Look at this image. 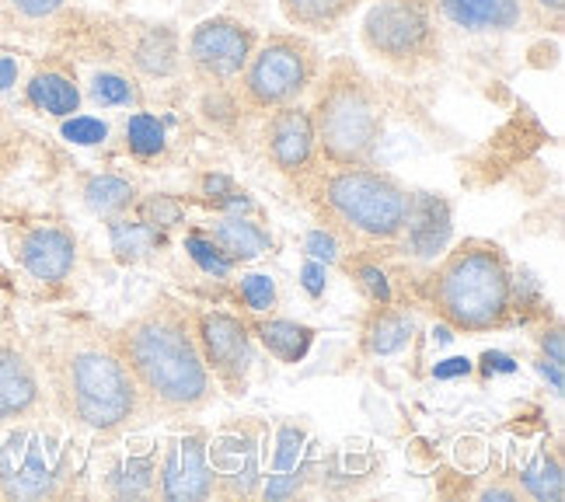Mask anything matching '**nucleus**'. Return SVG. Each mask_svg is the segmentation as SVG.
<instances>
[{
  "instance_id": "39",
  "label": "nucleus",
  "mask_w": 565,
  "mask_h": 502,
  "mask_svg": "<svg viewBox=\"0 0 565 502\" xmlns=\"http://www.w3.org/2000/svg\"><path fill=\"white\" fill-rule=\"evenodd\" d=\"M234 113H237L234 102H231L227 95H221V92H213V95L203 98V116H206L210 122H231Z\"/></svg>"
},
{
  "instance_id": "31",
  "label": "nucleus",
  "mask_w": 565,
  "mask_h": 502,
  "mask_svg": "<svg viewBox=\"0 0 565 502\" xmlns=\"http://www.w3.org/2000/svg\"><path fill=\"white\" fill-rule=\"evenodd\" d=\"M185 252L189 258L200 266L206 276H216V279H224L231 273V258L213 245V237H203V234H189L185 237Z\"/></svg>"
},
{
  "instance_id": "32",
  "label": "nucleus",
  "mask_w": 565,
  "mask_h": 502,
  "mask_svg": "<svg viewBox=\"0 0 565 502\" xmlns=\"http://www.w3.org/2000/svg\"><path fill=\"white\" fill-rule=\"evenodd\" d=\"M92 102L102 108H119L137 102V87L119 74H95L92 77Z\"/></svg>"
},
{
  "instance_id": "8",
  "label": "nucleus",
  "mask_w": 565,
  "mask_h": 502,
  "mask_svg": "<svg viewBox=\"0 0 565 502\" xmlns=\"http://www.w3.org/2000/svg\"><path fill=\"white\" fill-rule=\"evenodd\" d=\"M63 478V447L50 429H14L0 447V495L46 499Z\"/></svg>"
},
{
  "instance_id": "20",
  "label": "nucleus",
  "mask_w": 565,
  "mask_h": 502,
  "mask_svg": "<svg viewBox=\"0 0 565 502\" xmlns=\"http://www.w3.org/2000/svg\"><path fill=\"white\" fill-rule=\"evenodd\" d=\"M412 332H416V321L405 311H395L391 303H381L377 314L363 329V349L371 356H395L412 342Z\"/></svg>"
},
{
  "instance_id": "44",
  "label": "nucleus",
  "mask_w": 565,
  "mask_h": 502,
  "mask_svg": "<svg viewBox=\"0 0 565 502\" xmlns=\"http://www.w3.org/2000/svg\"><path fill=\"white\" fill-rule=\"evenodd\" d=\"M537 370H541V377H545V381L552 384L555 395H562V387H565V381H562V363H552V360H537Z\"/></svg>"
},
{
  "instance_id": "47",
  "label": "nucleus",
  "mask_w": 565,
  "mask_h": 502,
  "mask_svg": "<svg viewBox=\"0 0 565 502\" xmlns=\"http://www.w3.org/2000/svg\"><path fill=\"white\" fill-rule=\"evenodd\" d=\"M534 4L541 8V11H545V14H562V8H565V0H534Z\"/></svg>"
},
{
  "instance_id": "34",
  "label": "nucleus",
  "mask_w": 565,
  "mask_h": 502,
  "mask_svg": "<svg viewBox=\"0 0 565 502\" xmlns=\"http://www.w3.org/2000/svg\"><path fill=\"white\" fill-rule=\"evenodd\" d=\"M242 300L248 303V311L266 314L276 308V282L266 273H252L242 279Z\"/></svg>"
},
{
  "instance_id": "26",
  "label": "nucleus",
  "mask_w": 565,
  "mask_h": 502,
  "mask_svg": "<svg viewBox=\"0 0 565 502\" xmlns=\"http://www.w3.org/2000/svg\"><path fill=\"white\" fill-rule=\"evenodd\" d=\"M108 242H113V252L126 261L147 258L150 252H158L161 245V231H154L143 221H116L108 227Z\"/></svg>"
},
{
  "instance_id": "5",
  "label": "nucleus",
  "mask_w": 565,
  "mask_h": 502,
  "mask_svg": "<svg viewBox=\"0 0 565 502\" xmlns=\"http://www.w3.org/2000/svg\"><path fill=\"white\" fill-rule=\"evenodd\" d=\"M321 200L339 221L374 242H391L405 231L412 195L391 179L363 164L339 168L321 182Z\"/></svg>"
},
{
  "instance_id": "28",
  "label": "nucleus",
  "mask_w": 565,
  "mask_h": 502,
  "mask_svg": "<svg viewBox=\"0 0 565 502\" xmlns=\"http://www.w3.org/2000/svg\"><path fill=\"white\" fill-rule=\"evenodd\" d=\"M524 489L534 495V499H541V502H558L562 499V464L555 461V457H548V453H541L537 461L524 471Z\"/></svg>"
},
{
  "instance_id": "33",
  "label": "nucleus",
  "mask_w": 565,
  "mask_h": 502,
  "mask_svg": "<svg viewBox=\"0 0 565 502\" xmlns=\"http://www.w3.org/2000/svg\"><path fill=\"white\" fill-rule=\"evenodd\" d=\"M60 133L63 140H71L77 147H98L108 140V126L95 116H74V119L67 116V122L60 126Z\"/></svg>"
},
{
  "instance_id": "23",
  "label": "nucleus",
  "mask_w": 565,
  "mask_h": 502,
  "mask_svg": "<svg viewBox=\"0 0 565 502\" xmlns=\"http://www.w3.org/2000/svg\"><path fill=\"white\" fill-rule=\"evenodd\" d=\"M360 0H279L282 18L297 29H315V32H329L332 25L350 14Z\"/></svg>"
},
{
  "instance_id": "37",
  "label": "nucleus",
  "mask_w": 565,
  "mask_h": 502,
  "mask_svg": "<svg viewBox=\"0 0 565 502\" xmlns=\"http://www.w3.org/2000/svg\"><path fill=\"white\" fill-rule=\"evenodd\" d=\"M303 252H308L315 261H321V266H332V261H339V237L332 231L324 227H315L308 237H303Z\"/></svg>"
},
{
  "instance_id": "41",
  "label": "nucleus",
  "mask_w": 565,
  "mask_h": 502,
  "mask_svg": "<svg viewBox=\"0 0 565 502\" xmlns=\"http://www.w3.org/2000/svg\"><path fill=\"white\" fill-rule=\"evenodd\" d=\"M300 276H303V290H308L311 297H321L324 293V266L321 261H308V266L300 269Z\"/></svg>"
},
{
  "instance_id": "48",
  "label": "nucleus",
  "mask_w": 565,
  "mask_h": 502,
  "mask_svg": "<svg viewBox=\"0 0 565 502\" xmlns=\"http://www.w3.org/2000/svg\"><path fill=\"white\" fill-rule=\"evenodd\" d=\"M482 499H516L510 489H489V492H482Z\"/></svg>"
},
{
  "instance_id": "22",
  "label": "nucleus",
  "mask_w": 565,
  "mask_h": 502,
  "mask_svg": "<svg viewBox=\"0 0 565 502\" xmlns=\"http://www.w3.org/2000/svg\"><path fill=\"white\" fill-rule=\"evenodd\" d=\"M29 102L39 108V113L56 116V119H67L77 113L81 105V92L71 77H63L56 71H42L29 81Z\"/></svg>"
},
{
  "instance_id": "21",
  "label": "nucleus",
  "mask_w": 565,
  "mask_h": 502,
  "mask_svg": "<svg viewBox=\"0 0 565 502\" xmlns=\"http://www.w3.org/2000/svg\"><path fill=\"white\" fill-rule=\"evenodd\" d=\"M255 335L263 339V345L279 360V363H300L308 356V349L315 342V329L300 321H287V318H269L255 324Z\"/></svg>"
},
{
  "instance_id": "13",
  "label": "nucleus",
  "mask_w": 565,
  "mask_h": 502,
  "mask_svg": "<svg viewBox=\"0 0 565 502\" xmlns=\"http://www.w3.org/2000/svg\"><path fill=\"white\" fill-rule=\"evenodd\" d=\"M14 258L39 282H63L77 261V242L67 227L39 224L14 237Z\"/></svg>"
},
{
  "instance_id": "4",
  "label": "nucleus",
  "mask_w": 565,
  "mask_h": 502,
  "mask_svg": "<svg viewBox=\"0 0 565 502\" xmlns=\"http://www.w3.org/2000/svg\"><path fill=\"white\" fill-rule=\"evenodd\" d=\"M315 147L335 168L366 164L384 133V102L353 60H332L311 108Z\"/></svg>"
},
{
  "instance_id": "24",
  "label": "nucleus",
  "mask_w": 565,
  "mask_h": 502,
  "mask_svg": "<svg viewBox=\"0 0 565 502\" xmlns=\"http://www.w3.org/2000/svg\"><path fill=\"white\" fill-rule=\"evenodd\" d=\"M134 200H137V189L126 179H119V174H95V179H88V185H84V203L98 216H116Z\"/></svg>"
},
{
  "instance_id": "36",
  "label": "nucleus",
  "mask_w": 565,
  "mask_h": 502,
  "mask_svg": "<svg viewBox=\"0 0 565 502\" xmlns=\"http://www.w3.org/2000/svg\"><path fill=\"white\" fill-rule=\"evenodd\" d=\"M258 485H263V499H269V502L294 499L303 489V474H300V468L297 471H269L266 482H258Z\"/></svg>"
},
{
  "instance_id": "40",
  "label": "nucleus",
  "mask_w": 565,
  "mask_h": 502,
  "mask_svg": "<svg viewBox=\"0 0 565 502\" xmlns=\"http://www.w3.org/2000/svg\"><path fill=\"white\" fill-rule=\"evenodd\" d=\"M468 374H471V360H465V356H450L433 366V377L437 381H454V377H468Z\"/></svg>"
},
{
  "instance_id": "12",
  "label": "nucleus",
  "mask_w": 565,
  "mask_h": 502,
  "mask_svg": "<svg viewBox=\"0 0 565 502\" xmlns=\"http://www.w3.org/2000/svg\"><path fill=\"white\" fill-rule=\"evenodd\" d=\"M213 495V471L206 461V432L171 436L161 457V499L203 502Z\"/></svg>"
},
{
  "instance_id": "42",
  "label": "nucleus",
  "mask_w": 565,
  "mask_h": 502,
  "mask_svg": "<svg viewBox=\"0 0 565 502\" xmlns=\"http://www.w3.org/2000/svg\"><path fill=\"white\" fill-rule=\"evenodd\" d=\"M513 370H516V363L507 353H486L482 356V374L486 377H492V374H513Z\"/></svg>"
},
{
  "instance_id": "46",
  "label": "nucleus",
  "mask_w": 565,
  "mask_h": 502,
  "mask_svg": "<svg viewBox=\"0 0 565 502\" xmlns=\"http://www.w3.org/2000/svg\"><path fill=\"white\" fill-rule=\"evenodd\" d=\"M206 195H227L231 192V182L224 179V174H210V179L203 182Z\"/></svg>"
},
{
  "instance_id": "17",
  "label": "nucleus",
  "mask_w": 565,
  "mask_h": 502,
  "mask_svg": "<svg viewBox=\"0 0 565 502\" xmlns=\"http://www.w3.org/2000/svg\"><path fill=\"white\" fill-rule=\"evenodd\" d=\"M437 4L450 25L468 32H510L524 18L520 0H437Z\"/></svg>"
},
{
  "instance_id": "6",
  "label": "nucleus",
  "mask_w": 565,
  "mask_h": 502,
  "mask_svg": "<svg viewBox=\"0 0 565 502\" xmlns=\"http://www.w3.org/2000/svg\"><path fill=\"white\" fill-rule=\"evenodd\" d=\"M363 46L387 67H419L437 53V29L426 0H381L363 18Z\"/></svg>"
},
{
  "instance_id": "38",
  "label": "nucleus",
  "mask_w": 565,
  "mask_h": 502,
  "mask_svg": "<svg viewBox=\"0 0 565 502\" xmlns=\"http://www.w3.org/2000/svg\"><path fill=\"white\" fill-rule=\"evenodd\" d=\"M8 4L21 14V18H29V21H42V18H50L63 8V0H8Z\"/></svg>"
},
{
  "instance_id": "25",
  "label": "nucleus",
  "mask_w": 565,
  "mask_h": 502,
  "mask_svg": "<svg viewBox=\"0 0 565 502\" xmlns=\"http://www.w3.org/2000/svg\"><path fill=\"white\" fill-rule=\"evenodd\" d=\"M105 485H108V492L119 495V499L150 495V492H154V464H150V457H134V453H129L126 461H119L113 471H108Z\"/></svg>"
},
{
  "instance_id": "49",
  "label": "nucleus",
  "mask_w": 565,
  "mask_h": 502,
  "mask_svg": "<svg viewBox=\"0 0 565 502\" xmlns=\"http://www.w3.org/2000/svg\"><path fill=\"white\" fill-rule=\"evenodd\" d=\"M0 279H4V269H0Z\"/></svg>"
},
{
  "instance_id": "15",
  "label": "nucleus",
  "mask_w": 565,
  "mask_h": 502,
  "mask_svg": "<svg viewBox=\"0 0 565 502\" xmlns=\"http://www.w3.org/2000/svg\"><path fill=\"white\" fill-rule=\"evenodd\" d=\"M39 398H42V384L35 363L29 360L25 349L0 339V423L29 416L39 405Z\"/></svg>"
},
{
  "instance_id": "16",
  "label": "nucleus",
  "mask_w": 565,
  "mask_h": 502,
  "mask_svg": "<svg viewBox=\"0 0 565 502\" xmlns=\"http://www.w3.org/2000/svg\"><path fill=\"white\" fill-rule=\"evenodd\" d=\"M405 227H408L412 255H419V258L440 255L450 242V206L440 200V195H429V192L412 195Z\"/></svg>"
},
{
  "instance_id": "18",
  "label": "nucleus",
  "mask_w": 565,
  "mask_h": 502,
  "mask_svg": "<svg viewBox=\"0 0 565 502\" xmlns=\"http://www.w3.org/2000/svg\"><path fill=\"white\" fill-rule=\"evenodd\" d=\"M129 56H134V67L143 77H171L182 63V46H179L175 29H168V25L147 29L143 35H137Z\"/></svg>"
},
{
  "instance_id": "2",
  "label": "nucleus",
  "mask_w": 565,
  "mask_h": 502,
  "mask_svg": "<svg viewBox=\"0 0 565 502\" xmlns=\"http://www.w3.org/2000/svg\"><path fill=\"white\" fill-rule=\"evenodd\" d=\"M53 391L60 412L92 432H119L140 416V391L113 335L67 332L53 349Z\"/></svg>"
},
{
  "instance_id": "35",
  "label": "nucleus",
  "mask_w": 565,
  "mask_h": 502,
  "mask_svg": "<svg viewBox=\"0 0 565 502\" xmlns=\"http://www.w3.org/2000/svg\"><path fill=\"white\" fill-rule=\"evenodd\" d=\"M182 203L171 200V195H154V200L143 203V224H150L154 231H168V227H179L182 224Z\"/></svg>"
},
{
  "instance_id": "3",
  "label": "nucleus",
  "mask_w": 565,
  "mask_h": 502,
  "mask_svg": "<svg viewBox=\"0 0 565 502\" xmlns=\"http://www.w3.org/2000/svg\"><path fill=\"white\" fill-rule=\"evenodd\" d=\"M429 300L450 329H503L513 303V273L503 248L482 237L454 248L429 282Z\"/></svg>"
},
{
  "instance_id": "14",
  "label": "nucleus",
  "mask_w": 565,
  "mask_h": 502,
  "mask_svg": "<svg viewBox=\"0 0 565 502\" xmlns=\"http://www.w3.org/2000/svg\"><path fill=\"white\" fill-rule=\"evenodd\" d=\"M266 154L290 179L308 171L315 154V126L308 108H300L294 102L273 108V116L266 122Z\"/></svg>"
},
{
  "instance_id": "9",
  "label": "nucleus",
  "mask_w": 565,
  "mask_h": 502,
  "mask_svg": "<svg viewBox=\"0 0 565 502\" xmlns=\"http://www.w3.org/2000/svg\"><path fill=\"white\" fill-rule=\"evenodd\" d=\"M195 342H200L203 363L210 370V377L221 381L231 395H242L248 387V374H252V335L245 329L242 318L224 314V311H206L195 318Z\"/></svg>"
},
{
  "instance_id": "27",
  "label": "nucleus",
  "mask_w": 565,
  "mask_h": 502,
  "mask_svg": "<svg viewBox=\"0 0 565 502\" xmlns=\"http://www.w3.org/2000/svg\"><path fill=\"white\" fill-rule=\"evenodd\" d=\"M126 143L129 150H134L137 158H158L161 150H164V126L154 119V116H147V113H137V116H129L126 122Z\"/></svg>"
},
{
  "instance_id": "7",
  "label": "nucleus",
  "mask_w": 565,
  "mask_h": 502,
  "mask_svg": "<svg viewBox=\"0 0 565 502\" xmlns=\"http://www.w3.org/2000/svg\"><path fill=\"white\" fill-rule=\"evenodd\" d=\"M318 74V53L297 35H276L245 63V98L255 108L297 102Z\"/></svg>"
},
{
  "instance_id": "43",
  "label": "nucleus",
  "mask_w": 565,
  "mask_h": 502,
  "mask_svg": "<svg viewBox=\"0 0 565 502\" xmlns=\"http://www.w3.org/2000/svg\"><path fill=\"white\" fill-rule=\"evenodd\" d=\"M541 349H545V360L565 363V342H562V332L558 329L545 332V339H541Z\"/></svg>"
},
{
  "instance_id": "45",
  "label": "nucleus",
  "mask_w": 565,
  "mask_h": 502,
  "mask_svg": "<svg viewBox=\"0 0 565 502\" xmlns=\"http://www.w3.org/2000/svg\"><path fill=\"white\" fill-rule=\"evenodd\" d=\"M18 84V63L11 56H0V92H11Z\"/></svg>"
},
{
  "instance_id": "29",
  "label": "nucleus",
  "mask_w": 565,
  "mask_h": 502,
  "mask_svg": "<svg viewBox=\"0 0 565 502\" xmlns=\"http://www.w3.org/2000/svg\"><path fill=\"white\" fill-rule=\"evenodd\" d=\"M350 276L356 279V287L363 290V297L371 300V303H391L395 300V293H391V279H387V273L377 266V261H366V258H360V261H350Z\"/></svg>"
},
{
  "instance_id": "11",
  "label": "nucleus",
  "mask_w": 565,
  "mask_h": 502,
  "mask_svg": "<svg viewBox=\"0 0 565 502\" xmlns=\"http://www.w3.org/2000/svg\"><path fill=\"white\" fill-rule=\"evenodd\" d=\"M206 461L213 471V495H255L263 482V450L252 426H227L206 440Z\"/></svg>"
},
{
  "instance_id": "10",
  "label": "nucleus",
  "mask_w": 565,
  "mask_h": 502,
  "mask_svg": "<svg viewBox=\"0 0 565 502\" xmlns=\"http://www.w3.org/2000/svg\"><path fill=\"white\" fill-rule=\"evenodd\" d=\"M255 53V32L237 18H206L189 35V63L206 81H231Z\"/></svg>"
},
{
  "instance_id": "19",
  "label": "nucleus",
  "mask_w": 565,
  "mask_h": 502,
  "mask_svg": "<svg viewBox=\"0 0 565 502\" xmlns=\"http://www.w3.org/2000/svg\"><path fill=\"white\" fill-rule=\"evenodd\" d=\"M213 245L221 248L231 261H252L258 255H266L269 252V234L258 227L255 221H248V216H224V221H216L213 231Z\"/></svg>"
},
{
  "instance_id": "30",
  "label": "nucleus",
  "mask_w": 565,
  "mask_h": 502,
  "mask_svg": "<svg viewBox=\"0 0 565 502\" xmlns=\"http://www.w3.org/2000/svg\"><path fill=\"white\" fill-rule=\"evenodd\" d=\"M276 450H273V471H297L300 457H303V444H308V432L300 426L287 423L276 429Z\"/></svg>"
},
{
  "instance_id": "1",
  "label": "nucleus",
  "mask_w": 565,
  "mask_h": 502,
  "mask_svg": "<svg viewBox=\"0 0 565 502\" xmlns=\"http://www.w3.org/2000/svg\"><path fill=\"white\" fill-rule=\"evenodd\" d=\"M134 377L140 402L158 416L179 419L213 398V377L203 363L189 314L171 300H154L113 335Z\"/></svg>"
}]
</instances>
